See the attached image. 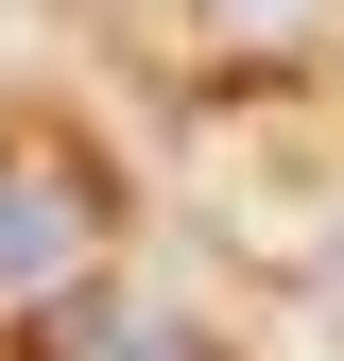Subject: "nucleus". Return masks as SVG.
I'll list each match as a JSON object with an SVG mask.
<instances>
[{
    "instance_id": "7ed1b4c3",
    "label": "nucleus",
    "mask_w": 344,
    "mask_h": 361,
    "mask_svg": "<svg viewBox=\"0 0 344 361\" xmlns=\"http://www.w3.org/2000/svg\"><path fill=\"white\" fill-rule=\"evenodd\" d=\"M207 18H224V35H258V52H276V35H310L327 0H207Z\"/></svg>"
},
{
    "instance_id": "f03ea898",
    "label": "nucleus",
    "mask_w": 344,
    "mask_h": 361,
    "mask_svg": "<svg viewBox=\"0 0 344 361\" xmlns=\"http://www.w3.org/2000/svg\"><path fill=\"white\" fill-rule=\"evenodd\" d=\"M35 361H224V344H207V327H172V310H138V293H52V310H35Z\"/></svg>"
},
{
    "instance_id": "f257e3e1",
    "label": "nucleus",
    "mask_w": 344,
    "mask_h": 361,
    "mask_svg": "<svg viewBox=\"0 0 344 361\" xmlns=\"http://www.w3.org/2000/svg\"><path fill=\"white\" fill-rule=\"evenodd\" d=\"M86 224H104V190H86L69 155L0 138V276H18V293H52L69 258H86Z\"/></svg>"
}]
</instances>
